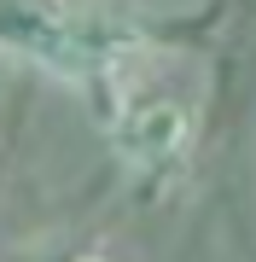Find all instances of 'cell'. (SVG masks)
Instances as JSON below:
<instances>
[{"label":"cell","instance_id":"7a4b0ae2","mask_svg":"<svg viewBox=\"0 0 256 262\" xmlns=\"http://www.w3.org/2000/svg\"><path fill=\"white\" fill-rule=\"evenodd\" d=\"M105 105V140L123 158L128 169L140 175H175L180 163L192 158V140H198V117H192L187 99L175 94H157V88H105L99 94Z\"/></svg>","mask_w":256,"mask_h":262},{"label":"cell","instance_id":"6da1fadb","mask_svg":"<svg viewBox=\"0 0 256 262\" xmlns=\"http://www.w3.org/2000/svg\"><path fill=\"white\" fill-rule=\"evenodd\" d=\"M0 47L105 94L146 53V35L123 12L87 0H0Z\"/></svg>","mask_w":256,"mask_h":262},{"label":"cell","instance_id":"3957f363","mask_svg":"<svg viewBox=\"0 0 256 262\" xmlns=\"http://www.w3.org/2000/svg\"><path fill=\"white\" fill-rule=\"evenodd\" d=\"M70 262H111V256H99V251H82V256H70Z\"/></svg>","mask_w":256,"mask_h":262}]
</instances>
